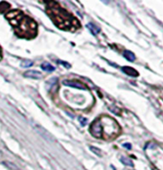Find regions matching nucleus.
<instances>
[{"mask_svg": "<svg viewBox=\"0 0 163 170\" xmlns=\"http://www.w3.org/2000/svg\"><path fill=\"white\" fill-rule=\"evenodd\" d=\"M6 18L15 29V33L21 37L32 38L37 35V24L20 11H12L7 14Z\"/></svg>", "mask_w": 163, "mask_h": 170, "instance_id": "f257e3e1", "label": "nucleus"}, {"mask_svg": "<svg viewBox=\"0 0 163 170\" xmlns=\"http://www.w3.org/2000/svg\"><path fill=\"white\" fill-rule=\"evenodd\" d=\"M89 132L97 139H113L117 137L120 128L117 122L109 117H103L95 120L89 127Z\"/></svg>", "mask_w": 163, "mask_h": 170, "instance_id": "f03ea898", "label": "nucleus"}, {"mask_svg": "<svg viewBox=\"0 0 163 170\" xmlns=\"http://www.w3.org/2000/svg\"><path fill=\"white\" fill-rule=\"evenodd\" d=\"M51 4L52 5H49L46 10L47 14L52 18L54 24L57 25L60 29L70 30L71 28H74L75 30L80 26L77 19L73 17L68 12L62 9L59 4L54 2Z\"/></svg>", "mask_w": 163, "mask_h": 170, "instance_id": "7ed1b4c3", "label": "nucleus"}, {"mask_svg": "<svg viewBox=\"0 0 163 170\" xmlns=\"http://www.w3.org/2000/svg\"><path fill=\"white\" fill-rule=\"evenodd\" d=\"M34 129L40 135V137H42L45 141H47L49 142H54L56 141L53 136L49 133L46 129H44L42 126H40L38 124H35L34 125Z\"/></svg>", "mask_w": 163, "mask_h": 170, "instance_id": "20e7f679", "label": "nucleus"}, {"mask_svg": "<svg viewBox=\"0 0 163 170\" xmlns=\"http://www.w3.org/2000/svg\"><path fill=\"white\" fill-rule=\"evenodd\" d=\"M62 84L65 85V86L80 89V90H86L87 89V87L85 86L84 83H82L80 81H77V80H63Z\"/></svg>", "mask_w": 163, "mask_h": 170, "instance_id": "39448f33", "label": "nucleus"}, {"mask_svg": "<svg viewBox=\"0 0 163 170\" xmlns=\"http://www.w3.org/2000/svg\"><path fill=\"white\" fill-rule=\"evenodd\" d=\"M23 76L27 79H39L42 78V73L37 70H29L23 74Z\"/></svg>", "mask_w": 163, "mask_h": 170, "instance_id": "423d86ee", "label": "nucleus"}, {"mask_svg": "<svg viewBox=\"0 0 163 170\" xmlns=\"http://www.w3.org/2000/svg\"><path fill=\"white\" fill-rule=\"evenodd\" d=\"M122 71H123L126 75H128L129 76H133V78H136V76L139 75V74H138V72L135 69H133V68H132V67H129V66L122 67Z\"/></svg>", "mask_w": 163, "mask_h": 170, "instance_id": "0eeeda50", "label": "nucleus"}, {"mask_svg": "<svg viewBox=\"0 0 163 170\" xmlns=\"http://www.w3.org/2000/svg\"><path fill=\"white\" fill-rule=\"evenodd\" d=\"M86 28L90 31V33H92L93 36H97L98 33H99L100 32H101V29L98 27V26H96L95 24H93V23H88L87 25H86Z\"/></svg>", "mask_w": 163, "mask_h": 170, "instance_id": "6e6552de", "label": "nucleus"}, {"mask_svg": "<svg viewBox=\"0 0 163 170\" xmlns=\"http://www.w3.org/2000/svg\"><path fill=\"white\" fill-rule=\"evenodd\" d=\"M123 56L124 57L127 59L128 61H130V62H133L135 60V56L133 52H130V51H124V53H123Z\"/></svg>", "mask_w": 163, "mask_h": 170, "instance_id": "1a4fd4ad", "label": "nucleus"}, {"mask_svg": "<svg viewBox=\"0 0 163 170\" xmlns=\"http://www.w3.org/2000/svg\"><path fill=\"white\" fill-rule=\"evenodd\" d=\"M40 68H42V69L43 71H45V72H53V71H55V67L52 64L48 63V62H43L42 64V66H40Z\"/></svg>", "mask_w": 163, "mask_h": 170, "instance_id": "9d476101", "label": "nucleus"}, {"mask_svg": "<svg viewBox=\"0 0 163 170\" xmlns=\"http://www.w3.org/2000/svg\"><path fill=\"white\" fill-rule=\"evenodd\" d=\"M120 161L122 164H123L124 165H127V166H130V167H133V160L129 159V158H125V157H122L120 159Z\"/></svg>", "mask_w": 163, "mask_h": 170, "instance_id": "9b49d317", "label": "nucleus"}, {"mask_svg": "<svg viewBox=\"0 0 163 170\" xmlns=\"http://www.w3.org/2000/svg\"><path fill=\"white\" fill-rule=\"evenodd\" d=\"M3 164H4L7 168H9V169H11V170H19L18 166H16L15 164H14L13 163H10V161H3Z\"/></svg>", "mask_w": 163, "mask_h": 170, "instance_id": "f8f14e48", "label": "nucleus"}, {"mask_svg": "<svg viewBox=\"0 0 163 170\" xmlns=\"http://www.w3.org/2000/svg\"><path fill=\"white\" fill-rule=\"evenodd\" d=\"M0 8H1L0 13H6L8 11V9L10 8V4H8L6 2H2V3H0Z\"/></svg>", "mask_w": 163, "mask_h": 170, "instance_id": "ddd939ff", "label": "nucleus"}, {"mask_svg": "<svg viewBox=\"0 0 163 170\" xmlns=\"http://www.w3.org/2000/svg\"><path fill=\"white\" fill-rule=\"evenodd\" d=\"M20 65H21V67L28 68V67H31V66H33V61L29 60V59H24V60H22V61H21Z\"/></svg>", "mask_w": 163, "mask_h": 170, "instance_id": "4468645a", "label": "nucleus"}, {"mask_svg": "<svg viewBox=\"0 0 163 170\" xmlns=\"http://www.w3.org/2000/svg\"><path fill=\"white\" fill-rule=\"evenodd\" d=\"M89 148H90V150H91L92 152H94L96 155H98V156H101V155H102L101 150H100L99 148H97V147H95V146H90Z\"/></svg>", "mask_w": 163, "mask_h": 170, "instance_id": "2eb2a0df", "label": "nucleus"}, {"mask_svg": "<svg viewBox=\"0 0 163 170\" xmlns=\"http://www.w3.org/2000/svg\"><path fill=\"white\" fill-rule=\"evenodd\" d=\"M79 122H80V123H81L82 126H85L87 123V118H85L84 117H80L79 118Z\"/></svg>", "mask_w": 163, "mask_h": 170, "instance_id": "dca6fc26", "label": "nucleus"}, {"mask_svg": "<svg viewBox=\"0 0 163 170\" xmlns=\"http://www.w3.org/2000/svg\"><path fill=\"white\" fill-rule=\"evenodd\" d=\"M58 62H59V63H61V64H62V65H64V67H65V68H67V69H69V68L71 67V65H70L69 63H67V62H64V61H60V60H59Z\"/></svg>", "mask_w": 163, "mask_h": 170, "instance_id": "f3484780", "label": "nucleus"}, {"mask_svg": "<svg viewBox=\"0 0 163 170\" xmlns=\"http://www.w3.org/2000/svg\"><path fill=\"white\" fill-rule=\"evenodd\" d=\"M123 146H124V147H126V148H128V149H132V145H130L129 143H124V144H123Z\"/></svg>", "mask_w": 163, "mask_h": 170, "instance_id": "a211bd4d", "label": "nucleus"}]
</instances>
